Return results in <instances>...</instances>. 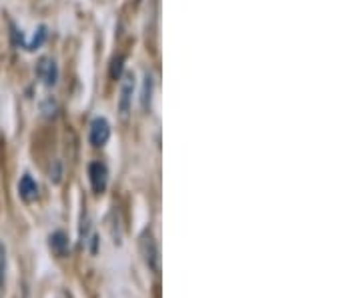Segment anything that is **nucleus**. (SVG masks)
<instances>
[{"label": "nucleus", "mask_w": 361, "mask_h": 298, "mask_svg": "<svg viewBox=\"0 0 361 298\" xmlns=\"http://www.w3.org/2000/svg\"><path fill=\"white\" fill-rule=\"evenodd\" d=\"M133 91H135V77L133 74H125L123 78V86H121V98H118V112H121V120L127 122L133 108Z\"/></svg>", "instance_id": "obj_1"}, {"label": "nucleus", "mask_w": 361, "mask_h": 298, "mask_svg": "<svg viewBox=\"0 0 361 298\" xmlns=\"http://www.w3.org/2000/svg\"><path fill=\"white\" fill-rule=\"evenodd\" d=\"M141 247L142 254H145V260H147V264H149V268L155 274L161 273V252H159V247H157L153 234L145 233Z\"/></svg>", "instance_id": "obj_2"}, {"label": "nucleus", "mask_w": 361, "mask_h": 298, "mask_svg": "<svg viewBox=\"0 0 361 298\" xmlns=\"http://www.w3.org/2000/svg\"><path fill=\"white\" fill-rule=\"evenodd\" d=\"M109 138H111V127H109V122L104 118H94L90 122V143H92V146L101 148V146L109 143Z\"/></svg>", "instance_id": "obj_3"}, {"label": "nucleus", "mask_w": 361, "mask_h": 298, "mask_svg": "<svg viewBox=\"0 0 361 298\" xmlns=\"http://www.w3.org/2000/svg\"><path fill=\"white\" fill-rule=\"evenodd\" d=\"M89 176H90V184H92V190L97 195L104 193L106 188V182H109V170L104 167L103 162H92L89 167Z\"/></svg>", "instance_id": "obj_4"}, {"label": "nucleus", "mask_w": 361, "mask_h": 298, "mask_svg": "<svg viewBox=\"0 0 361 298\" xmlns=\"http://www.w3.org/2000/svg\"><path fill=\"white\" fill-rule=\"evenodd\" d=\"M37 74L39 78L47 84V86H52L56 84V78H59V68H56V63L52 58H42L37 66Z\"/></svg>", "instance_id": "obj_5"}, {"label": "nucleus", "mask_w": 361, "mask_h": 298, "mask_svg": "<svg viewBox=\"0 0 361 298\" xmlns=\"http://www.w3.org/2000/svg\"><path fill=\"white\" fill-rule=\"evenodd\" d=\"M18 195L25 202H35L39 198V184L32 181L30 174H25L18 182Z\"/></svg>", "instance_id": "obj_6"}, {"label": "nucleus", "mask_w": 361, "mask_h": 298, "mask_svg": "<svg viewBox=\"0 0 361 298\" xmlns=\"http://www.w3.org/2000/svg\"><path fill=\"white\" fill-rule=\"evenodd\" d=\"M51 248L56 257H66L68 254V238L65 233H54L51 236Z\"/></svg>", "instance_id": "obj_7"}, {"label": "nucleus", "mask_w": 361, "mask_h": 298, "mask_svg": "<svg viewBox=\"0 0 361 298\" xmlns=\"http://www.w3.org/2000/svg\"><path fill=\"white\" fill-rule=\"evenodd\" d=\"M6 273H8V257H6V247L0 242V297L4 294L6 288Z\"/></svg>", "instance_id": "obj_8"}, {"label": "nucleus", "mask_w": 361, "mask_h": 298, "mask_svg": "<svg viewBox=\"0 0 361 298\" xmlns=\"http://www.w3.org/2000/svg\"><path fill=\"white\" fill-rule=\"evenodd\" d=\"M151 94H153V77L151 74H145V86L141 92V104L142 108H151Z\"/></svg>", "instance_id": "obj_9"}, {"label": "nucleus", "mask_w": 361, "mask_h": 298, "mask_svg": "<svg viewBox=\"0 0 361 298\" xmlns=\"http://www.w3.org/2000/svg\"><path fill=\"white\" fill-rule=\"evenodd\" d=\"M40 110H42V117L52 118V117H54V115H56L59 106H56V103H54L52 98H47L44 103L40 104Z\"/></svg>", "instance_id": "obj_10"}, {"label": "nucleus", "mask_w": 361, "mask_h": 298, "mask_svg": "<svg viewBox=\"0 0 361 298\" xmlns=\"http://www.w3.org/2000/svg\"><path fill=\"white\" fill-rule=\"evenodd\" d=\"M123 63H125V58H123V56H118V58H115L113 66H111V77L115 78V80L121 77V72H123Z\"/></svg>", "instance_id": "obj_11"}]
</instances>
